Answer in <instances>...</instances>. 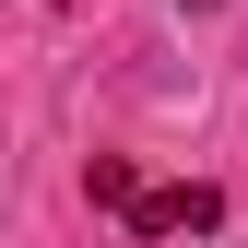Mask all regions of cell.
I'll return each mask as SVG.
<instances>
[{"label": "cell", "instance_id": "obj_1", "mask_svg": "<svg viewBox=\"0 0 248 248\" xmlns=\"http://www.w3.org/2000/svg\"><path fill=\"white\" fill-rule=\"evenodd\" d=\"M118 225H130V236H201V225H225V189H213V177H189V189H142V177H130Z\"/></svg>", "mask_w": 248, "mask_h": 248}]
</instances>
